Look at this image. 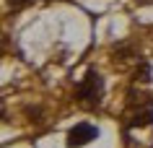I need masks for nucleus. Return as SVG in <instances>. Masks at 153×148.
Wrapping results in <instances>:
<instances>
[{"mask_svg": "<svg viewBox=\"0 0 153 148\" xmlns=\"http://www.w3.org/2000/svg\"><path fill=\"white\" fill-rule=\"evenodd\" d=\"M101 94H104V81H101V75H99L96 70H88V73H86V78L78 83V91H75L78 101H81L83 107L94 109V107H99Z\"/></svg>", "mask_w": 153, "mask_h": 148, "instance_id": "1", "label": "nucleus"}, {"mask_svg": "<svg viewBox=\"0 0 153 148\" xmlns=\"http://www.w3.org/2000/svg\"><path fill=\"white\" fill-rule=\"evenodd\" d=\"M96 135H99L96 125L78 122L70 132H68V146L70 148H81V146H86V143H91V140H96Z\"/></svg>", "mask_w": 153, "mask_h": 148, "instance_id": "2", "label": "nucleus"}, {"mask_svg": "<svg viewBox=\"0 0 153 148\" xmlns=\"http://www.w3.org/2000/svg\"><path fill=\"white\" fill-rule=\"evenodd\" d=\"M153 122V107H148L145 112H137V115H132V120H130V127H145V125Z\"/></svg>", "mask_w": 153, "mask_h": 148, "instance_id": "3", "label": "nucleus"}, {"mask_svg": "<svg viewBox=\"0 0 153 148\" xmlns=\"http://www.w3.org/2000/svg\"><path fill=\"white\" fill-rule=\"evenodd\" d=\"M13 8H24V5H29V3H34V0H8Z\"/></svg>", "mask_w": 153, "mask_h": 148, "instance_id": "4", "label": "nucleus"}]
</instances>
